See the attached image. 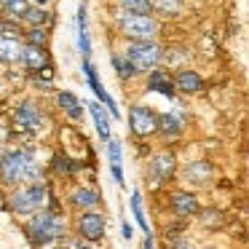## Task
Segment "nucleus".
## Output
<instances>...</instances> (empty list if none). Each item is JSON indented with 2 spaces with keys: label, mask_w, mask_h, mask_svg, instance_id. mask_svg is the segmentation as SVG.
<instances>
[{
  "label": "nucleus",
  "mask_w": 249,
  "mask_h": 249,
  "mask_svg": "<svg viewBox=\"0 0 249 249\" xmlns=\"http://www.w3.org/2000/svg\"><path fill=\"white\" fill-rule=\"evenodd\" d=\"M83 75H86V83H89V89L94 91V97H97L99 102L105 105V110L110 113V118H121L118 105H115V99L105 91L102 81H99V75H97V70H94V65H91V59H89V56H83Z\"/></svg>",
  "instance_id": "9"
},
{
  "label": "nucleus",
  "mask_w": 249,
  "mask_h": 249,
  "mask_svg": "<svg viewBox=\"0 0 249 249\" xmlns=\"http://www.w3.org/2000/svg\"><path fill=\"white\" fill-rule=\"evenodd\" d=\"M174 169H177V163H174V156H172V153H169V150H158L156 156L150 158L147 174H150V179H153L156 185H163V182H172Z\"/></svg>",
  "instance_id": "10"
},
{
  "label": "nucleus",
  "mask_w": 249,
  "mask_h": 249,
  "mask_svg": "<svg viewBox=\"0 0 249 249\" xmlns=\"http://www.w3.org/2000/svg\"><path fill=\"white\" fill-rule=\"evenodd\" d=\"M19 62H22V67H24V70H30V72H43V70H49V56H46L43 46H30V43H24Z\"/></svg>",
  "instance_id": "11"
},
{
  "label": "nucleus",
  "mask_w": 249,
  "mask_h": 249,
  "mask_svg": "<svg viewBox=\"0 0 249 249\" xmlns=\"http://www.w3.org/2000/svg\"><path fill=\"white\" fill-rule=\"evenodd\" d=\"M56 249H70V247H56Z\"/></svg>",
  "instance_id": "37"
},
{
  "label": "nucleus",
  "mask_w": 249,
  "mask_h": 249,
  "mask_svg": "<svg viewBox=\"0 0 249 249\" xmlns=\"http://www.w3.org/2000/svg\"><path fill=\"white\" fill-rule=\"evenodd\" d=\"M113 70H115V75H118L121 81H131V78L140 75V72L134 70V65H131L124 54H113Z\"/></svg>",
  "instance_id": "23"
},
{
  "label": "nucleus",
  "mask_w": 249,
  "mask_h": 249,
  "mask_svg": "<svg viewBox=\"0 0 249 249\" xmlns=\"http://www.w3.org/2000/svg\"><path fill=\"white\" fill-rule=\"evenodd\" d=\"M89 113H91V118H94L99 140L107 142L110 137H113V126H110V115H107V110H105V105L102 102H89Z\"/></svg>",
  "instance_id": "17"
},
{
  "label": "nucleus",
  "mask_w": 249,
  "mask_h": 249,
  "mask_svg": "<svg viewBox=\"0 0 249 249\" xmlns=\"http://www.w3.org/2000/svg\"><path fill=\"white\" fill-rule=\"evenodd\" d=\"M56 169H59V172H65V174H72V172H75V169H78V163L75 161H70V158H62V156H56Z\"/></svg>",
  "instance_id": "30"
},
{
  "label": "nucleus",
  "mask_w": 249,
  "mask_h": 249,
  "mask_svg": "<svg viewBox=\"0 0 249 249\" xmlns=\"http://www.w3.org/2000/svg\"><path fill=\"white\" fill-rule=\"evenodd\" d=\"M0 3H3V11H8L14 19H22V14L30 8L27 0H0Z\"/></svg>",
  "instance_id": "28"
},
{
  "label": "nucleus",
  "mask_w": 249,
  "mask_h": 249,
  "mask_svg": "<svg viewBox=\"0 0 249 249\" xmlns=\"http://www.w3.org/2000/svg\"><path fill=\"white\" fill-rule=\"evenodd\" d=\"M27 236L35 247H46V244H54L65 236V220H62L59 212L54 209H40L33 214V220L27 222Z\"/></svg>",
  "instance_id": "2"
},
{
  "label": "nucleus",
  "mask_w": 249,
  "mask_h": 249,
  "mask_svg": "<svg viewBox=\"0 0 249 249\" xmlns=\"http://www.w3.org/2000/svg\"><path fill=\"white\" fill-rule=\"evenodd\" d=\"M118 6L126 14H153L150 0H118Z\"/></svg>",
  "instance_id": "27"
},
{
  "label": "nucleus",
  "mask_w": 249,
  "mask_h": 249,
  "mask_svg": "<svg viewBox=\"0 0 249 249\" xmlns=\"http://www.w3.org/2000/svg\"><path fill=\"white\" fill-rule=\"evenodd\" d=\"M140 249H153V236H145V241H142Z\"/></svg>",
  "instance_id": "34"
},
{
  "label": "nucleus",
  "mask_w": 249,
  "mask_h": 249,
  "mask_svg": "<svg viewBox=\"0 0 249 249\" xmlns=\"http://www.w3.org/2000/svg\"><path fill=\"white\" fill-rule=\"evenodd\" d=\"M172 249H193V244H190L188 238H177V241L172 244Z\"/></svg>",
  "instance_id": "33"
},
{
  "label": "nucleus",
  "mask_w": 249,
  "mask_h": 249,
  "mask_svg": "<svg viewBox=\"0 0 249 249\" xmlns=\"http://www.w3.org/2000/svg\"><path fill=\"white\" fill-rule=\"evenodd\" d=\"M115 24H118L121 35L129 40H156L158 38V22L150 17V14H126L121 11L118 19H115Z\"/></svg>",
  "instance_id": "5"
},
{
  "label": "nucleus",
  "mask_w": 249,
  "mask_h": 249,
  "mask_svg": "<svg viewBox=\"0 0 249 249\" xmlns=\"http://www.w3.org/2000/svg\"><path fill=\"white\" fill-rule=\"evenodd\" d=\"M121 233H124V238H126V241H131V236H134V228H131L129 225V222H121Z\"/></svg>",
  "instance_id": "32"
},
{
  "label": "nucleus",
  "mask_w": 249,
  "mask_h": 249,
  "mask_svg": "<svg viewBox=\"0 0 249 249\" xmlns=\"http://www.w3.org/2000/svg\"><path fill=\"white\" fill-rule=\"evenodd\" d=\"M147 91L163 94V97H169V99H172L174 94H177V91H174L172 78H169L163 70H158V67H156V70H150V72H147Z\"/></svg>",
  "instance_id": "18"
},
{
  "label": "nucleus",
  "mask_w": 249,
  "mask_h": 249,
  "mask_svg": "<svg viewBox=\"0 0 249 249\" xmlns=\"http://www.w3.org/2000/svg\"><path fill=\"white\" fill-rule=\"evenodd\" d=\"M124 56L134 65L137 72H150L161 65L163 59V49L156 40H129L124 49Z\"/></svg>",
  "instance_id": "4"
},
{
  "label": "nucleus",
  "mask_w": 249,
  "mask_h": 249,
  "mask_svg": "<svg viewBox=\"0 0 249 249\" xmlns=\"http://www.w3.org/2000/svg\"><path fill=\"white\" fill-rule=\"evenodd\" d=\"M169 206H172V212L177 217H193V214H198V198H196L193 193H188V190H177V193H172Z\"/></svg>",
  "instance_id": "14"
},
{
  "label": "nucleus",
  "mask_w": 249,
  "mask_h": 249,
  "mask_svg": "<svg viewBox=\"0 0 249 249\" xmlns=\"http://www.w3.org/2000/svg\"><path fill=\"white\" fill-rule=\"evenodd\" d=\"M75 22H78V27H75V33H78V49H81L83 56H89V54H91V40H89V30H86V6L78 8Z\"/></svg>",
  "instance_id": "22"
},
{
  "label": "nucleus",
  "mask_w": 249,
  "mask_h": 249,
  "mask_svg": "<svg viewBox=\"0 0 249 249\" xmlns=\"http://www.w3.org/2000/svg\"><path fill=\"white\" fill-rule=\"evenodd\" d=\"M201 217H204V225H220L222 222V212H214V209H206V212H201Z\"/></svg>",
  "instance_id": "31"
},
{
  "label": "nucleus",
  "mask_w": 249,
  "mask_h": 249,
  "mask_svg": "<svg viewBox=\"0 0 249 249\" xmlns=\"http://www.w3.org/2000/svg\"><path fill=\"white\" fill-rule=\"evenodd\" d=\"M212 177H214V169L206 161H196L190 166H185V179L188 182H209Z\"/></svg>",
  "instance_id": "21"
},
{
  "label": "nucleus",
  "mask_w": 249,
  "mask_h": 249,
  "mask_svg": "<svg viewBox=\"0 0 249 249\" xmlns=\"http://www.w3.org/2000/svg\"><path fill=\"white\" fill-rule=\"evenodd\" d=\"M43 172L35 163V156L27 147L8 150L0 156V179L6 185H22V182H40Z\"/></svg>",
  "instance_id": "1"
},
{
  "label": "nucleus",
  "mask_w": 249,
  "mask_h": 249,
  "mask_svg": "<svg viewBox=\"0 0 249 249\" xmlns=\"http://www.w3.org/2000/svg\"><path fill=\"white\" fill-rule=\"evenodd\" d=\"M70 204L75 206V209H81V212H91V209H97V206L102 204V198H99V193L91 190V188H78L75 193L70 196Z\"/></svg>",
  "instance_id": "19"
},
{
  "label": "nucleus",
  "mask_w": 249,
  "mask_h": 249,
  "mask_svg": "<svg viewBox=\"0 0 249 249\" xmlns=\"http://www.w3.org/2000/svg\"><path fill=\"white\" fill-rule=\"evenodd\" d=\"M0 11H3V3H0Z\"/></svg>",
  "instance_id": "38"
},
{
  "label": "nucleus",
  "mask_w": 249,
  "mask_h": 249,
  "mask_svg": "<svg viewBox=\"0 0 249 249\" xmlns=\"http://www.w3.org/2000/svg\"><path fill=\"white\" fill-rule=\"evenodd\" d=\"M24 43L17 35H6L0 33V65H17L19 56H22Z\"/></svg>",
  "instance_id": "16"
},
{
  "label": "nucleus",
  "mask_w": 249,
  "mask_h": 249,
  "mask_svg": "<svg viewBox=\"0 0 249 249\" xmlns=\"http://www.w3.org/2000/svg\"><path fill=\"white\" fill-rule=\"evenodd\" d=\"M182 131H185V115L179 113V110H169V113L158 115L156 134H163L166 140H172V137H179Z\"/></svg>",
  "instance_id": "12"
},
{
  "label": "nucleus",
  "mask_w": 249,
  "mask_h": 249,
  "mask_svg": "<svg viewBox=\"0 0 249 249\" xmlns=\"http://www.w3.org/2000/svg\"><path fill=\"white\" fill-rule=\"evenodd\" d=\"M56 102H59V107L65 110V115H67V118L78 121V118L83 115V105H81V99H78L72 91H59Z\"/></svg>",
  "instance_id": "20"
},
{
  "label": "nucleus",
  "mask_w": 249,
  "mask_h": 249,
  "mask_svg": "<svg viewBox=\"0 0 249 249\" xmlns=\"http://www.w3.org/2000/svg\"><path fill=\"white\" fill-rule=\"evenodd\" d=\"M46 206H49V188L43 182H30L27 188H19L8 196V209L17 217H33Z\"/></svg>",
  "instance_id": "3"
},
{
  "label": "nucleus",
  "mask_w": 249,
  "mask_h": 249,
  "mask_svg": "<svg viewBox=\"0 0 249 249\" xmlns=\"http://www.w3.org/2000/svg\"><path fill=\"white\" fill-rule=\"evenodd\" d=\"M75 228H78V236H81L83 241H91V244H99V241L105 238V231H107V225H105V217L99 214L97 209L81 212Z\"/></svg>",
  "instance_id": "8"
},
{
  "label": "nucleus",
  "mask_w": 249,
  "mask_h": 249,
  "mask_svg": "<svg viewBox=\"0 0 249 249\" xmlns=\"http://www.w3.org/2000/svg\"><path fill=\"white\" fill-rule=\"evenodd\" d=\"M19 22H27L30 27H43L46 22H49V11H46L43 6H30L27 11L22 14V19Z\"/></svg>",
  "instance_id": "24"
},
{
  "label": "nucleus",
  "mask_w": 249,
  "mask_h": 249,
  "mask_svg": "<svg viewBox=\"0 0 249 249\" xmlns=\"http://www.w3.org/2000/svg\"><path fill=\"white\" fill-rule=\"evenodd\" d=\"M105 145H107V158H110V174H113L115 185L124 188L126 185V179H124V147H121V142L113 140V137H110Z\"/></svg>",
  "instance_id": "15"
},
{
  "label": "nucleus",
  "mask_w": 249,
  "mask_h": 249,
  "mask_svg": "<svg viewBox=\"0 0 249 249\" xmlns=\"http://www.w3.org/2000/svg\"><path fill=\"white\" fill-rule=\"evenodd\" d=\"M14 129L22 131L27 137H38L40 131L46 129V118L38 110L35 102H22L17 110H14Z\"/></svg>",
  "instance_id": "6"
},
{
  "label": "nucleus",
  "mask_w": 249,
  "mask_h": 249,
  "mask_svg": "<svg viewBox=\"0 0 249 249\" xmlns=\"http://www.w3.org/2000/svg\"><path fill=\"white\" fill-rule=\"evenodd\" d=\"M3 30H6V24H3V22H0V33H3Z\"/></svg>",
  "instance_id": "36"
},
{
  "label": "nucleus",
  "mask_w": 249,
  "mask_h": 249,
  "mask_svg": "<svg viewBox=\"0 0 249 249\" xmlns=\"http://www.w3.org/2000/svg\"><path fill=\"white\" fill-rule=\"evenodd\" d=\"M150 8L161 17H177L182 11V0H150Z\"/></svg>",
  "instance_id": "25"
},
{
  "label": "nucleus",
  "mask_w": 249,
  "mask_h": 249,
  "mask_svg": "<svg viewBox=\"0 0 249 249\" xmlns=\"http://www.w3.org/2000/svg\"><path fill=\"white\" fill-rule=\"evenodd\" d=\"M27 43H30V46H43V43H46V30H43V27H30Z\"/></svg>",
  "instance_id": "29"
},
{
  "label": "nucleus",
  "mask_w": 249,
  "mask_h": 249,
  "mask_svg": "<svg viewBox=\"0 0 249 249\" xmlns=\"http://www.w3.org/2000/svg\"><path fill=\"white\" fill-rule=\"evenodd\" d=\"M172 83H174V91L190 94V97H193V94H198V91H204V78H201L196 70H188V67H185V70H179L177 75H174Z\"/></svg>",
  "instance_id": "13"
},
{
  "label": "nucleus",
  "mask_w": 249,
  "mask_h": 249,
  "mask_svg": "<svg viewBox=\"0 0 249 249\" xmlns=\"http://www.w3.org/2000/svg\"><path fill=\"white\" fill-rule=\"evenodd\" d=\"M46 3H49V0H35V6H46Z\"/></svg>",
  "instance_id": "35"
},
{
  "label": "nucleus",
  "mask_w": 249,
  "mask_h": 249,
  "mask_svg": "<svg viewBox=\"0 0 249 249\" xmlns=\"http://www.w3.org/2000/svg\"><path fill=\"white\" fill-rule=\"evenodd\" d=\"M129 129H131V134L140 137V140H150L158 129V113L150 107H145V105H134V107L129 110Z\"/></svg>",
  "instance_id": "7"
},
{
  "label": "nucleus",
  "mask_w": 249,
  "mask_h": 249,
  "mask_svg": "<svg viewBox=\"0 0 249 249\" xmlns=\"http://www.w3.org/2000/svg\"><path fill=\"white\" fill-rule=\"evenodd\" d=\"M131 214H134L137 225L145 231V236H150V225H147V220H145V209H142V196H140V190H134V193H131Z\"/></svg>",
  "instance_id": "26"
}]
</instances>
